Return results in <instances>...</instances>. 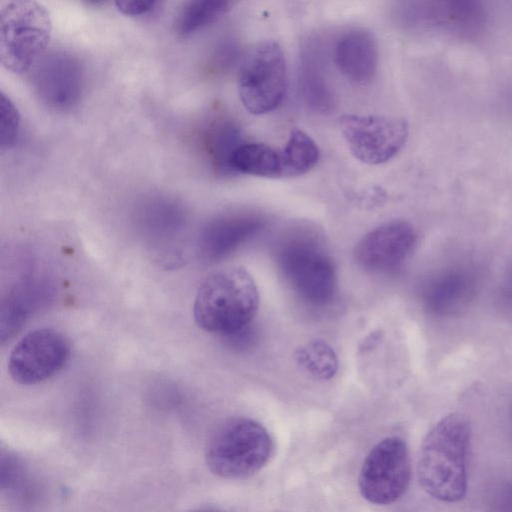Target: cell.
Wrapping results in <instances>:
<instances>
[{"instance_id": "obj_19", "label": "cell", "mask_w": 512, "mask_h": 512, "mask_svg": "<svg viewBox=\"0 0 512 512\" xmlns=\"http://www.w3.org/2000/svg\"><path fill=\"white\" fill-rule=\"evenodd\" d=\"M471 278L462 271H449L432 280L425 289L427 304L435 310L454 307L469 296Z\"/></svg>"}, {"instance_id": "obj_9", "label": "cell", "mask_w": 512, "mask_h": 512, "mask_svg": "<svg viewBox=\"0 0 512 512\" xmlns=\"http://www.w3.org/2000/svg\"><path fill=\"white\" fill-rule=\"evenodd\" d=\"M69 357L63 335L39 328L24 335L11 350L8 370L14 381L31 385L43 382L60 371Z\"/></svg>"}, {"instance_id": "obj_3", "label": "cell", "mask_w": 512, "mask_h": 512, "mask_svg": "<svg viewBox=\"0 0 512 512\" xmlns=\"http://www.w3.org/2000/svg\"><path fill=\"white\" fill-rule=\"evenodd\" d=\"M277 266L292 290L314 306L329 304L337 290L332 258L320 240L307 230H295L276 245Z\"/></svg>"}, {"instance_id": "obj_1", "label": "cell", "mask_w": 512, "mask_h": 512, "mask_svg": "<svg viewBox=\"0 0 512 512\" xmlns=\"http://www.w3.org/2000/svg\"><path fill=\"white\" fill-rule=\"evenodd\" d=\"M471 426L460 413L439 420L422 441L417 475L422 489L446 503L462 500L468 488Z\"/></svg>"}, {"instance_id": "obj_4", "label": "cell", "mask_w": 512, "mask_h": 512, "mask_svg": "<svg viewBox=\"0 0 512 512\" xmlns=\"http://www.w3.org/2000/svg\"><path fill=\"white\" fill-rule=\"evenodd\" d=\"M273 452V441L260 423L232 418L221 424L208 440L205 460L209 470L223 478H245L261 470Z\"/></svg>"}, {"instance_id": "obj_23", "label": "cell", "mask_w": 512, "mask_h": 512, "mask_svg": "<svg viewBox=\"0 0 512 512\" xmlns=\"http://www.w3.org/2000/svg\"><path fill=\"white\" fill-rule=\"evenodd\" d=\"M117 10L125 16L139 17L151 13L162 0H113Z\"/></svg>"}, {"instance_id": "obj_17", "label": "cell", "mask_w": 512, "mask_h": 512, "mask_svg": "<svg viewBox=\"0 0 512 512\" xmlns=\"http://www.w3.org/2000/svg\"><path fill=\"white\" fill-rule=\"evenodd\" d=\"M233 0H186L179 10L174 31L182 38L190 37L217 21Z\"/></svg>"}, {"instance_id": "obj_10", "label": "cell", "mask_w": 512, "mask_h": 512, "mask_svg": "<svg viewBox=\"0 0 512 512\" xmlns=\"http://www.w3.org/2000/svg\"><path fill=\"white\" fill-rule=\"evenodd\" d=\"M30 71L34 92L46 106L64 110L78 102L83 88V68L72 54L62 50L45 52Z\"/></svg>"}, {"instance_id": "obj_24", "label": "cell", "mask_w": 512, "mask_h": 512, "mask_svg": "<svg viewBox=\"0 0 512 512\" xmlns=\"http://www.w3.org/2000/svg\"><path fill=\"white\" fill-rule=\"evenodd\" d=\"M85 1L86 3L90 4V5H99V4H102L103 2H105L106 0H83Z\"/></svg>"}, {"instance_id": "obj_14", "label": "cell", "mask_w": 512, "mask_h": 512, "mask_svg": "<svg viewBox=\"0 0 512 512\" xmlns=\"http://www.w3.org/2000/svg\"><path fill=\"white\" fill-rule=\"evenodd\" d=\"M298 87L304 104L320 114L333 110L335 98L328 83L325 61L318 41L310 40L299 56Z\"/></svg>"}, {"instance_id": "obj_11", "label": "cell", "mask_w": 512, "mask_h": 512, "mask_svg": "<svg viewBox=\"0 0 512 512\" xmlns=\"http://www.w3.org/2000/svg\"><path fill=\"white\" fill-rule=\"evenodd\" d=\"M416 243L417 233L410 223L389 221L366 233L356 244L353 256L365 271L390 272L405 263Z\"/></svg>"}, {"instance_id": "obj_22", "label": "cell", "mask_w": 512, "mask_h": 512, "mask_svg": "<svg viewBox=\"0 0 512 512\" xmlns=\"http://www.w3.org/2000/svg\"><path fill=\"white\" fill-rule=\"evenodd\" d=\"M20 115L12 100L3 92L0 98V142L2 148L12 146L17 139Z\"/></svg>"}, {"instance_id": "obj_15", "label": "cell", "mask_w": 512, "mask_h": 512, "mask_svg": "<svg viewBox=\"0 0 512 512\" xmlns=\"http://www.w3.org/2000/svg\"><path fill=\"white\" fill-rule=\"evenodd\" d=\"M204 141L214 170L223 175L233 174L231 158L244 143L238 123L229 115H216L207 126Z\"/></svg>"}, {"instance_id": "obj_7", "label": "cell", "mask_w": 512, "mask_h": 512, "mask_svg": "<svg viewBox=\"0 0 512 512\" xmlns=\"http://www.w3.org/2000/svg\"><path fill=\"white\" fill-rule=\"evenodd\" d=\"M411 481V462L403 439L379 441L367 454L358 477L360 493L368 502L388 505L399 500Z\"/></svg>"}, {"instance_id": "obj_12", "label": "cell", "mask_w": 512, "mask_h": 512, "mask_svg": "<svg viewBox=\"0 0 512 512\" xmlns=\"http://www.w3.org/2000/svg\"><path fill=\"white\" fill-rule=\"evenodd\" d=\"M266 219L251 212L220 216L200 232L198 253L206 261L220 260L257 236L266 226Z\"/></svg>"}, {"instance_id": "obj_16", "label": "cell", "mask_w": 512, "mask_h": 512, "mask_svg": "<svg viewBox=\"0 0 512 512\" xmlns=\"http://www.w3.org/2000/svg\"><path fill=\"white\" fill-rule=\"evenodd\" d=\"M230 164L233 173L282 177L280 151L263 143H242L235 150Z\"/></svg>"}, {"instance_id": "obj_6", "label": "cell", "mask_w": 512, "mask_h": 512, "mask_svg": "<svg viewBox=\"0 0 512 512\" xmlns=\"http://www.w3.org/2000/svg\"><path fill=\"white\" fill-rule=\"evenodd\" d=\"M239 98L248 112L255 115L275 110L287 90V67L283 50L272 39L255 43L239 66Z\"/></svg>"}, {"instance_id": "obj_2", "label": "cell", "mask_w": 512, "mask_h": 512, "mask_svg": "<svg viewBox=\"0 0 512 512\" xmlns=\"http://www.w3.org/2000/svg\"><path fill=\"white\" fill-rule=\"evenodd\" d=\"M259 307V292L243 267H227L211 273L195 297L196 324L211 333L229 335L249 324Z\"/></svg>"}, {"instance_id": "obj_20", "label": "cell", "mask_w": 512, "mask_h": 512, "mask_svg": "<svg viewBox=\"0 0 512 512\" xmlns=\"http://www.w3.org/2000/svg\"><path fill=\"white\" fill-rule=\"evenodd\" d=\"M441 17L456 31L471 34L484 21L482 0H436Z\"/></svg>"}, {"instance_id": "obj_13", "label": "cell", "mask_w": 512, "mask_h": 512, "mask_svg": "<svg viewBox=\"0 0 512 512\" xmlns=\"http://www.w3.org/2000/svg\"><path fill=\"white\" fill-rule=\"evenodd\" d=\"M333 60L349 81L359 85L370 83L379 62L376 38L364 28H352L341 33L334 44Z\"/></svg>"}, {"instance_id": "obj_5", "label": "cell", "mask_w": 512, "mask_h": 512, "mask_svg": "<svg viewBox=\"0 0 512 512\" xmlns=\"http://www.w3.org/2000/svg\"><path fill=\"white\" fill-rule=\"evenodd\" d=\"M52 33L48 10L37 0H10L0 15V59L17 75L29 72L45 54Z\"/></svg>"}, {"instance_id": "obj_8", "label": "cell", "mask_w": 512, "mask_h": 512, "mask_svg": "<svg viewBox=\"0 0 512 512\" xmlns=\"http://www.w3.org/2000/svg\"><path fill=\"white\" fill-rule=\"evenodd\" d=\"M339 126L354 157L370 165L392 159L409 135L408 123L402 118L343 114Z\"/></svg>"}, {"instance_id": "obj_18", "label": "cell", "mask_w": 512, "mask_h": 512, "mask_svg": "<svg viewBox=\"0 0 512 512\" xmlns=\"http://www.w3.org/2000/svg\"><path fill=\"white\" fill-rule=\"evenodd\" d=\"M320 152L314 140L300 129L291 130L280 151L282 177H296L310 171L318 162Z\"/></svg>"}, {"instance_id": "obj_21", "label": "cell", "mask_w": 512, "mask_h": 512, "mask_svg": "<svg viewBox=\"0 0 512 512\" xmlns=\"http://www.w3.org/2000/svg\"><path fill=\"white\" fill-rule=\"evenodd\" d=\"M298 364L318 379H330L338 369L334 349L325 341L313 340L300 347L295 354Z\"/></svg>"}]
</instances>
